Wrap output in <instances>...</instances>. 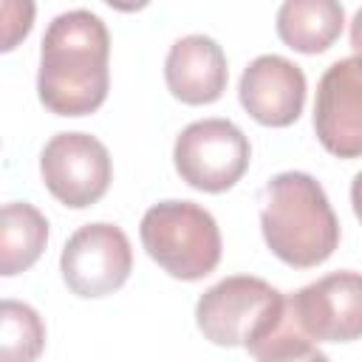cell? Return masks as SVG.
Wrapping results in <instances>:
<instances>
[{"mask_svg":"<svg viewBox=\"0 0 362 362\" xmlns=\"http://www.w3.org/2000/svg\"><path fill=\"white\" fill-rule=\"evenodd\" d=\"M110 88V34L105 23L74 8L54 17L42 34L37 96L57 116L99 110Z\"/></svg>","mask_w":362,"mask_h":362,"instance_id":"6da1fadb","label":"cell"},{"mask_svg":"<svg viewBox=\"0 0 362 362\" xmlns=\"http://www.w3.org/2000/svg\"><path fill=\"white\" fill-rule=\"evenodd\" d=\"M263 240L277 260L294 269L325 263L339 246V221L317 178L300 170L277 173L263 189Z\"/></svg>","mask_w":362,"mask_h":362,"instance_id":"7a4b0ae2","label":"cell"},{"mask_svg":"<svg viewBox=\"0 0 362 362\" xmlns=\"http://www.w3.org/2000/svg\"><path fill=\"white\" fill-rule=\"evenodd\" d=\"M144 252L175 280H204L221 263V229L192 201H158L139 226Z\"/></svg>","mask_w":362,"mask_h":362,"instance_id":"3957f363","label":"cell"},{"mask_svg":"<svg viewBox=\"0 0 362 362\" xmlns=\"http://www.w3.org/2000/svg\"><path fill=\"white\" fill-rule=\"evenodd\" d=\"M286 294L252 274H232L206 288L195 305L198 331L221 348L257 339L283 311Z\"/></svg>","mask_w":362,"mask_h":362,"instance_id":"277c9868","label":"cell"},{"mask_svg":"<svg viewBox=\"0 0 362 362\" xmlns=\"http://www.w3.org/2000/svg\"><path fill=\"white\" fill-rule=\"evenodd\" d=\"M252 147L229 119H201L187 124L173 147V164L181 181L201 192H226L249 170Z\"/></svg>","mask_w":362,"mask_h":362,"instance_id":"5b68a950","label":"cell"},{"mask_svg":"<svg viewBox=\"0 0 362 362\" xmlns=\"http://www.w3.org/2000/svg\"><path fill=\"white\" fill-rule=\"evenodd\" d=\"M45 189L71 209L93 206L113 181L107 147L90 133H57L40 153Z\"/></svg>","mask_w":362,"mask_h":362,"instance_id":"8992f818","label":"cell"},{"mask_svg":"<svg viewBox=\"0 0 362 362\" xmlns=\"http://www.w3.org/2000/svg\"><path fill=\"white\" fill-rule=\"evenodd\" d=\"M59 272L76 297H107L133 272L130 240L116 223H85L62 246Z\"/></svg>","mask_w":362,"mask_h":362,"instance_id":"52a82bcc","label":"cell"},{"mask_svg":"<svg viewBox=\"0 0 362 362\" xmlns=\"http://www.w3.org/2000/svg\"><path fill=\"white\" fill-rule=\"evenodd\" d=\"M314 133L337 158L362 156V57L337 59L320 76Z\"/></svg>","mask_w":362,"mask_h":362,"instance_id":"ba28073f","label":"cell"},{"mask_svg":"<svg viewBox=\"0 0 362 362\" xmlns=\"http://www.w3.org/2000/svg\"><path fill=\"white\" fill-rule=\"evenodd\" d=\"M314 342H354L362 337V274L334 272L288 294Z\"/></svg>","mask_w":362,"mask_h":362,"instance_id":"9c48e42d","label":"cell"},{"mask_svg":"<svg viewBox=\"0 0 362 362\" xmlns=\"http://www.w3.org/2000/svg\"><path fill=\"white\" fill-rule=\"evenodd\" d=\"M305 74L280 54L252 59L240 76L238 96L243 110L266 127H288L300 119L305 105Z\"/></svg>","mask_w":362,"mask_h":362,"instance_id":"30bf717a","label":"cell"},{"mask_svg":"<svg viewBox=\"0 0 362 362\" xmlns=\"http://www.w3.org/2000/svg\"><path fill=\"white\" fill-rule=\"evenodd\" d=\"M170 93L184 105H212L226 90L229 68L223 48L206 34H187L170 45L164 62Z\"/></svg>","mask_w":362,"mask_h":362,"instance_id":"8fae6325","label":"cell"},{"mask_svg":"<svg viewBox=\"0 0 362 362\" xmlns=\"http://www.w3.org/2000/svg\"><path fill=\"white\" fill-rule=\"evenodd\" d=\"M274 25L291 51L322 54L339 40L345 11L339 0H283Z\"/></svg>","mask_w":362,"mask_h":362,"instance_id":"7c38bea8","label":"cell"},{"mask_svg":"<svg viewBox=\"0 0 362 362\" xmlns=\"http://www.w3.org/2000/svg\"><path fill=\"white\" fill-rule=\"evenodd\" d=\"M48 243V221L45 215L25 204L11 201L3 206V229H0V274L14 277L31 269Z\"/></svg>","mask_w":362,"mask_h":362,"instance_id":"4fadbf2b","label":"cell"},{"mask_svg":"<svg viewBox=\"0 0 362 362\" xmlns=\"http://www.w3.org/2000/svg\"><path fill=\"white\" fill-rule=\"evenodd\" d=\"M243 348L255 359H266V362H274V359H322L325 356L317 348V342L308 337V331L303 328L288 294H286V305L274 317V322L257 339L246 342Z\"/></svg>","mask_w":362,"mask_h":362,"instance_id":"5bb4252c","label":"cell"},{"mask_svg":"<svg viewBox=\"0 0 362 362\" xmlns=\"http://www.w3.org/2000/svg\"><path fill=\"white\" fill-rule=\"evenodd\" d=\"M45 325L40 314L17 300H3L0 305V359L3 362H31L42 354Z\"/></svg>","mask_w":362,"mask_h":362,"instance_id":"9a60e30c","label":"cell"},{"mask_svg":"<svg viewBox=\"0 0 362 362\" xmlns=\"http://www.w3.org/2000/svg\"><path fill=\"white\" fill-rule=\"evenodd\" d=\"M37 6L34 0H3V51H14L20 40L28 37L34 25Z\"/></svg>","mask_w":362,"mask_h":362,"instance_id":"2e32d148","label":"cell"},{"mask_svg":"<svg viewBox=\"0 0 362 362\" xmlns=\"http://www.w3.org/2000/svg\"><path fill=\"white\" fill-rule=\"evenodd\" d=\"M351 48L356 51V57H362V8L351 20Z\"/></svg>","mask_w":362,"mask_h":362,"instance_id":"e0dca14e","label":"cell"},{"mask_svg":"<svg viewBox=\"0 0 362 362\" xmlns=\"http://www.w3.org/2000/svg\"><path fill=\"white\" fill-rule=\"evenodd\" d=\"M351 204H354V215H356L359 223H362V173L354 175V184H351Z\"/></svg>","mask_w":362,"mask_h":362,"instance_id":"ac0fdd59","label":"cell"},{"mask_svg":"<svg viewBox=\"0 0 362 362\" xmlns=\"http://www.w3.org/2000/svg\"><path fill=\"white\" fill-rule=\"evenodd\" d=\"M105 3H107L110 8H116V11H127V14H130V11H141L150 0H105Z\"/></svg>","mask_w":362,"mask_h":362,"instance_id":"d6986e66","label":"cell"}]
</instances>
